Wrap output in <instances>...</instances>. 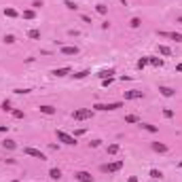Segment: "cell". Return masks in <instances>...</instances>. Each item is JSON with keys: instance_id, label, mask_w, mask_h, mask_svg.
Segmentation results:
<instances>
[{"instance_id": "obj_11", "label": "cell", "mask_w": 182, "mask_h": 182, "mask_svg": "<svg viewBox=\"0 0 182 182\" xmlns=\"http://www.w3.org/2000/svg\"><path fill=\"white\" fill-rule=\"evenodd\" d=\"M159 91H161V95H165V97H171L174 95V93H176V91H174V89H171V87H159Z\"/></svg>"}, {"instance_id": "obj_5", "label": "cell", "mask_w": 182, "mask_h": 182, "mask_svg": "<svg viewBox=\"0 0 182 182\" xmlns=\"http://www.w3.org/2000/svg\"><path fill=\"white\" fill-rule=\"evenodd\" d=\"M123 167V161H112L108 165H102V171H108V174H114V171H119Z\"/></svg>"}, {"instance_id": "obj_7", "label": "cell", "mask_w": 182, "mask_h": 182, "mask_svg": "<svg viewBox=\"0 0 182 182\" xmlns=\"http://www.w3.org/2000/svg\"><path fill=\"white\" fill-rule=\"evenodd\" d=\"M74 178H76L78 182H93V176H91L89 171H76Z\"/></svg>"}, {"instance_id": "obj_17", "label": "cell", "mask_w": 182, "mask_h": 182, "mask_svg": "<svg viewBox=\"0 0 182 182\" xmlns=\"http://www.w3.org/2000/svg\"><path fill=\"white\" fill-rule=\"evenodd\" d=\"M148 64H153L155 68H161V66H163V60H159V57H148Z\"/></svg>"}, {"instance_id": "obj_29", "label": "cell", "mask_w": 182, "mask_h": 182, "mask_svg": "<svg viewBox=\"0 0 182 182\" xmlns=\"http://www.w3.org/2000/svg\"><path fill=\"white\" fill-rule=\"evenodd\" d=\"M87 74H89V70H81V72H76V74H74V78H85Z\"/></svg>"}, {"instance_id": "obj_31", "label": "cell", "mask_w": 182, "mask_h": 182, "mask_svg": "<svg viewBox=\"0 0 182 182\" xmlns=\"http://www.w3.org/2000/svg\"><path fill=\"white\" fill-rule=\"evenodd\" d=\"M163 117H165V119H171V117H174V110L165 108V110H163Z\"/></svg>"}, {"instance_id": "obj_24", "label": "cell", "mask_w": 182, "mask_h": 182, "mask_svg": "<svg viewBox=\"0 0 182 182\" xmlns=\"http://www.w3.org/2000/svg\"><path fill=\"white\" fill-rule=\"evenodd\" d=\"M119 153V144H110L108 146V155H117Z\"/></svg>"}, {"instance_id": "obj_21", "label": "cell", "mask_w": 182, "mask_h": 182, "mask_svg": "<svg viewBox=\"0 0 182 182\" xmlns=\"http://www.w3.org/2000/svg\"><path fill=\"white\" fill-rule=\"evenodd\" d=\"M146 66H148V57H140V60H138V68L142 70V68H146Z\"/></svg>"}, {"instance_id": "obj_3", "label": "cell", "mask_w": 182, "mask_h": 182, "mask_svg": "<svg viewBox=\"0 0 182 182\" xmlns=\"http://www.w3.org/2000/svg\"><path fill=\"white\" fill-rule=\"evenodd\" d=\"M123 104L121 102H110V104H95L93 106V110H102V112H108V110H117V108H121Z\"/></svg>"}, {"instance_id": "obj_1", "label": "cell", "mask_w": 182, "mask_h": 182, "mask_svg": "<svg viewBox=\"0 0 182 182\" xmlns=\"http://www.w3.org/2000/svg\"><path fill=\"white\" fill-rule=\"evenodd\" d=\"M72 117H74V121H85V119H91L93 117V110L91 108H78V110L72 112Z\"/></svg>"}, {"instance_id": "obj_6", "label": "cell", "mask_w": 182, "mask_h": 182, "mask_svg": "<svg viewBox=\"0 0 182 182\" xmlns=\"http://www.w3.org/2000/svg\"><path fill=\"white\" fill-rule=\"evenodd\" d=\"M159 36L163 38H171V40H176V42H182V34L180 32H157Z\"/></svg>"}, {"instance_id": "obj_28", "label": "cell", "mask_w": 182, "mask_h": 182, "mask_svg": "<svg viewBox=\"0 0 182 182\" xmlns=\"http://www.w3.org/2000/svg\"><path fill=\"white\" fill-rule=\"evenodd\" d=\"M11 114L15 119H24V110H11Z\"/></svg>"}, {"instance_id": "obj_18", "label": "cell", "mask_w": 182, "mask_h": 182, "mask_svg": "<svg viewBox=\"0 0 182 182\" xmlns=\"http://www.w3.org/2000/svg\"><path fill=\"white\" fill-rule=\"evenodd\" d=\"M28 38H32V40H38V38H40V30H30V32H28Z\"/></svg>"}, {"instance_id": "obj_30", "label": "cell", "mask_w": 182, "mask_h": 182, "mask_svg": "<svg viewBox=\"0 0 182 182\" xmlns=\"http://www.w3.org/2000/svg\"><path fill=\"white\" fill-rule=\"evenodd\" d=\"M140 24H142V21H140L138 17H134V19L129 21V25H131V28H140Z\"/></svg>"}, {"instance_id": "obj_38", "label": "cell", "mask_w": 182, "mask_h": 182, "mask_svg": "<svg viewBox=\"0 0 182 182\" xmlns=\"http://www.w3.org/2000/svg\"><path fill=\"white\" fill-rule=\"evenodd\" d=\"M176 70H178V72H182V64H178V66H176Z\"/></svg>"}, {"instance_id": "obj_13", "label": "cell", "mask_w": 182, "mask_h": 182, "mask_svg": "<svg viewBox=\"0 0 182 182\" xmlns=\"http://www.w3.org/2000/svg\"><path fill=\"white\" fill-rule=\"evenodd\" d=\"M153 150H157V153H167V146L161 144V142H153Z\"/></svg>"}, {"instance_id": "obj_34", "label": "cell", "mask_w": 182, "mask_h": 182, "mask_svg": "<svg viewBox=\"0 0 182 182\" xmlns=\"http://www.w3.org/2000/svg\"><path fill=\"white\" fill-rule=\"evenodd\" d=\"M4 42H9V45L15 42V36H13V34H7V36H4Z\"/></svg>"}, {"instance_id": "obj_10", "label": "cell", "mask_w": 182, "mask_h": 182, "mask_svg": "<svg viewBox=\"0 0 182 182\" xmlns=\"http://www.w3.org/2000/svg\"><path fill=\"white\" fill-rule=\"evenodd\" d=\"M112 74H114V68H108V70H100V72H97V76L104 81V78H110Z\"/></svg>"}, {"instance_id": "obj_26", "label": "cell", "mask_w": 182, "mask_h": 182, "mask_svg": "<svg viewBox=\"0 0 182 182\" xmlns=\"http://www.w3.org/2000/svg\"><path fill=\"white\" fill-rule=\"evenodd\" d=\"M138 121H140V119H138L135 114H127V117H125V123H138Z\"/></svg>"}, {"instance_id": "obj_36", "label": "cell", "mask_w": 182, "mask_h": 182, "mask_svg": "<svg viewBox=\"0 0 182 182\" xmlns=\"http://www.w3.org/2000/svg\"><path fill=\"white\" fill-rule=\"evenodd\" d=\"M7 129H9V127H7V125H0V134H4V131H7Z\"/></svg>"}, {"instance_id": "obj_39", "label": "cell", "mask_w": 182, "mask_h": 182, "mask_svg": "<svg viewBox=\"0 0 182 182\" xmlns=\"http://www.w3.org/2000/svg\"><path fill=\"white\" fill-rule=\"evenodd\" d=\"M178 24H182V17H178Z\"/></svg>"}, {"instance_id": "obj_4", "label": "cell", "mask_w": 182, "mask_h": 182, "mask_svg": "<svg viewBox=\"0 0 182 182\" xmlns=\"http://www.w3.org/2000/svg\"><path fill=\"white\" fill-rule=\"evenodd\" d=\"M24 153H25V155H30V157H34V159H40V161H47V157H45V153H40L38 148H32V146H25V148H24Z\"/></svg>"}, {"instance_id": "obj_19", "label": "cell", "mask_w": 182, "mask_h": 182, "mask_svg": "<svg viewBox=\"0 0 182 182\" xmlns=\"http://www.w3.org/2000/svg\"><path fill=\"white\" fill-rule=\"evenodd\" d=\"M40 112L42 114H55V108L53 106H40Z\"/></svg>"}, {"instance_id": "obj_20", "label": "cell", "mask_w": 182, "mask_h": 182, "mask_svg": "<svg viewBox=\"0 0 182 182\" xmlns=\"http://www.w3.org/2000/svg\"><path fill=\"white\" fill-rule=\"evenodd\" d=\"M2 146H4V148H7V150H13V148H15V142H13V140H4V142H2Z\"/></svg>"}, {"instance_id": "obj_14", "label": "cell", "mask_w": 182, "mask_h": 182, "mask_svg": "<svg viewBox=\"0 0 182 182\" xmlns=\"http://www.w3.org/2000/svg\"><path fill=\"white\" fill-rule=\"evenodd\" d=\"M142 129L150 131V134H157V131H159V127H157V125H150V123H142Z\"/></svg>"}, {"instance_id": "obj_12", "label": "cell", "mask_w": 182, "mask_h": 182, "mask_svg": "<svg viewBox=\"0 0 182 182\" xmlns=\"http://www.w3.org/2000/svg\"><path fill=\"white\" fill-rule=\"evenodd\" d=\"M53 76H66V74H70V68L66 66V68H57V70H53Z\"/></svg>"}, {"instance_id": "obj_9", "label": "cell", "mask_w": 182, "mask_h": 182, "mask_svg": "<svg viewBox=\"0 0 182 182\" xmlns=\"http://www.w3.org/2000/svg\"><path fill=\"white\" fill-rule=\"evenodd\" d=\"M61 55H78V47H61Z\"/></svg>"}, {"instance_id": "obj_2", "label": "cell", "mask_w": 182, "mask_h": 182, "mask_svg": "<svg viewBox=\"0 0 182 182\" xmlns=\"http://www.w3.org/2000/svg\"><path fill=\"white\" fill-rule=\"evenodd\" d=\"M57 140L64 142L66 146H74V144H76V138L70 135V134H66V131H61V129H57Z\"/></svg>"}, {"instance_id": "obj_15", "label": "cell", "mask_w": 182, "mask_h": 182, "mask_svg": "<svg viewBox=\"0 0 182 182\" xmlns=\"http://www.w3.org/2000/svg\"><path fill=\"white\" fill-rule=\"evenodd\" d=\"M49 176H51L53 180H60V178H61V171L57 170V167H51V170H49Z\"/></svg>"}, {"instance_id": "obj_25", "label": "cell", "mask_w": 182, "mask_h": 182, "mask_svg": "<svg viewBox=\"0 0 182 182\" xmlns=\"http://www.w3.org/2000/svg\"><path fill=\"white\" fill-rule=\"evenodd\" d=\"M4 15H7V17H17V11L9 7V9H4Z\"/></svg>"}, {"instance_id": "obj_27", "label": "cell", "mask_w": 182, "mask_h": 182, "mask_svg": "<svg viewBox=\"0 0 182 182\" xmlns=\"http://www.w3.org/2000/svg\"><path fill=\"white\" fill-rule=\"evenodd\" d=\"M95 11L100 13V15H106V13H108V9H106L104 4H97V7H95Z\"/></svg>"}, {"instance_id": "obj_35", "label": "cell", "mask_w": 182, "mask_h": 182, "mask_svg": "<svg viewBox=\"0 0 182 182\" xmlns=\"http://www.w3.org/2000/svg\"><path fill=\"white\" fill-rule=\"evenodd\" d=\"M89 146H91V148H97V146H100V140H93V142H89Z\"/></svg>"}, {"instance_id": "obj_8", "label": "cell", "mask_w": 182, "mask_h": 182, "mask_svg": "<svg viewBox=\"0 0 182 182\" xmlns=\"http://www.w3.org/2000/svg\"><path fill=\"white\" fill-rule=\"evenodd\" d=\"M140 97H144V93L138 91V89H134V91H125V100H140Z\"/></svg>"}, {"instance_id": "obj_37", "label": "cell", "mask_w": 182, "mask_h": 182, "mask_svg": "<svg viewBox=\"0 0 182 182\" xmlns=\"http://www.w3.org/2000/svg\"><path fill=\"white\" fill-rule=\"evenodd\" d=\"M127 182H138V178H135V176H129V180Z\"/></svg>"}, {"instance_id": "obj_16", "label": "cell", "mask_w": 182, "mask_h": 182, "mask_svg": "<svg viewBox=\"0 0 182 182\" xmlns=\"http://www.w3.org/2000/svg\"><path fill=\"white\" fill-rule=\"evenodd\" d=\"M159 55H171V49L170 47H165V45H159Z\"/></svg>"}, {"instance_id": "obj_41", "label": "cell", "mask_w": 182, "mask_h": 182, "mask_svg": "<svg viewBox=\"0 0 182 182\" xmlns=\"http://www.w3.org/2000/svg\"><path fill=\"white\" fill-rule=\"evenodd\" d=\"M180 167H182V163H180Z\"/></svg>"}, {"instance_id": "obj_23", "label": "cell", "mask_w": 182, "mask_h": 182, "mask_svg": "<svg viewBox=\"0 0 182 182\" xmlns=\"http://www.w3.org/2000/svg\"><path fill=\"white\" fill-rule=\"evenodd\" d=\"M24 17H25V19H34V17H36V13L32 11V9H28V11H24Z\"/></svg>"}, {"instance_id": "obj_22", "label": "cell", "mask_w": 182, "mask_h": 182, "mask_svg": "<svg viewBox=\"0 0 182 182\" xmlns=\"http://www.w3.org/2000/svg\"><path fill=\"white\" fill-rule=\"evenodd\" d=\"M0 106H2V110H4V112H11V110H13V108H11V102H9V100H4Z\"/></svg>"}, {"instance_id": "obj_32", "label": "cell", "mask_w": 182, "mask_h": 182, "mask_svg": "<svg viewBox=\"0 0 182 182\" xmlns=\"http://www.w3.org/2000/svg\"><path fill=\"white\" fill-rule=\"evenodd\" d=\"M161 176H163V174L159 170H150V178H161Z\"/></svg>"}, {"instance_id": "obj_40", "label": "cell", "mask_w": 182, "mask_h": 182, "mask_svg": "<svg viewBox=\"0 0 182 182\" xmlns=\"http://www.w3.org/2000/svg\"><path fill=\"white\" fill-rule=\"evenodd\" d=\"M11 182H19V180H11Z\"/></svg>"}, {"instance_id": "obj_33", "label": "cell", "mask_w": 182, "mask_h": 182, "mask_svg": "<svg viewBox=\"0 0 182 182\" xmlns=\"http://www.w3.org/2000/svg\"><path fill=\"white\" fill-rule=\"evenodd\" d=\"M64 4H66V7H68V9H70V11H74V9H76V4H74L72 0H66V2H64Z\"/></svg>"}]
</instances>
